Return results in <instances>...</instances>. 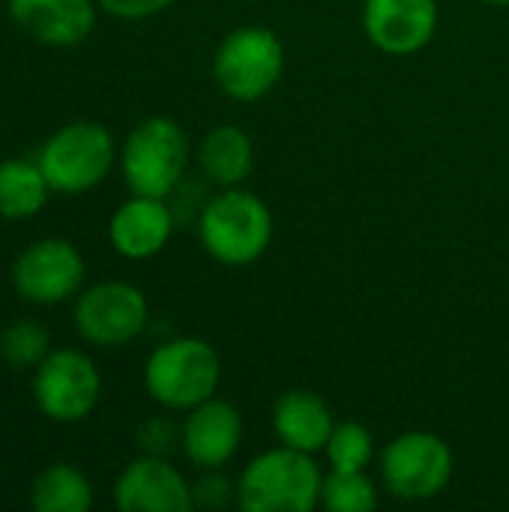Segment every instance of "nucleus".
<instances>
[{"mask_svg": "<svg viewBox=\"0 0 509 512\" xmlns=\"http://www.w3.org/2000/svg\"><path fill=\"white\" fill-rule=\"evenodd\" d=\"M174 234V216L165 198L132 195L123 201L108 222V240L117 255L129 261H147L159 255Z\"/></svg>", "mask_w": 509, "mask_h": 512, "instance_id": "2eb2a0df", "label": "nucleus"}, {"mask_svg": "<svg viewBox=\"0 0 509 512\" xmlns=\"http://www.w3.org/2000/svg\"><path fill=\"white\" fill-rule=\"evenodd\" d=\"M198 237L210 258L228 267H243L267 252L273 240V216L255 192L231 186L213 195L201 210Z\"/></svg>", "mask_w": 509, "mask_h": 512, "instance_id": "f257e3e1", "label": "nucleus"}, {"mask_svg": "<svg viewBox=\"0 0 509 512\" xmlns=\"http://www.w3.org/2000/svg\"><path fill=\"white\" fill-rule=\"evenodd\" d=\"M243 441V417L240 411L225 399H207L195 405L180 429L183 453L192 465L204 471H219L228 465Z\"/></svg>", "mask_w": 509, "mask_h": 512, "instance_id": "ddd939ff", "label": "nucleus"}, {"mask_svg": "<svg viewBox=\"0 0 509 512\" xmlns=\"http://www.w3.org/2000/svg\"><path fill=\"white\" fill-rule=\"evenodd\" d=\"M273 429L282 447L315 456L327 447L336 429V420L321 396L309 390H291L279 396L273 408Z\"/></svg>", "mask_w": 509, "mask_h": 512, "instance_id": "dca6fc26", "label": "nucleus"}, {"mask_svg": "<svg viewBox=\"0 0 509 512\" xmlns=\"http://www.w3.org/2000/svg\"><path fill=\"white\" fill-rule=\"evenodd\" d=\"M36 512H87L93 507V483L75 465H48L30 486Z\"/></svg>", "mask_w": 509, "mask_h": 512, "instance_id": "6ab92c4d", "label": "nucleus"}, {"mask_svg": "<svg viewBox=\"0 0 509 512\" xmlns=\"http://www.w3.org/2000/svg\"><path fill=\"white\" fill-rule=\"evenodd\" d=\"M114 504L123 512H189L195 498L186 477L165 456L144 453L120 471Z\"/></svg>", "mask_w": 509, "mask_h": 512, "instance_id": "9b49d317", "label": "nucleus"}, {"mask_svg": "<svg viewBox=\"0 0 509 512\" xmlns=\"http://www.w3.org/2000/svg\"><path fill=\"white\" fill-rule=\"evenodd\" d=\"M117 147L102 123L75 120L60 126L39 150L36 162L60 195H81L96 189L114 168Z\"/></svg>", "mask_w": 509, "mask_h": 512, "instance_id": "20e7f679", "label": "nucleus"}, {"mask_svg": "<svg viewBox=\"0 0 509 512\" xmlns=\"http://www.w3.org/2000/svg\"><path fill=\"white\" fill-rule=\"evenodd\" d=\"M324 453L330 471H366L375 456V441L372 432L360 423H336Z\"/></svg>", "mask_w": 509, "mask_h": 512, "instance_id": "4be33fe9", "label": "nucleus"}, {"mask_svg": "<svg viewBox=\"0 0 509 512\" xmlns=\"http://www.w3.org/2000/svg\"><path fill=\"white\" fill-rule=\"evenodd\" d=\"M9 18L36 42L72 48L96 27V0H6Z\"/></svg>", "mask_w": 509, "mask_h": 512, "instance_id": "4468645a", "label": "nucleus"}, {"mask_svg": "<svg viewBox=\"0 0 509 512\" xmlns=\"http://www.w3.org/2000/svg\"><path fill=\"white\" fill-rule=\"evenodd\" d=\"M252 162H255L252 138L231 123L210 129L198 147V165L204 177L222 189L243 186V180L252 174Z\"/></svg>", "mask_w": 509, "mask_h": 512, "instance_id": "f3484780", "label": "nucleus"}, {"mask_svg": "<svg viewBox=\"0 0 509 512\" xmlns=\"http://www.w3.org/2000/svg\"><path fill=\"white\" fill-rule=\"evenodd\" d=\"M150 321L147 297L129 282H96L75 300V330L96 348L135 342Z\"/></svg>", "mask_w": 509, "mask_h": 512, "instance_id": "1a4fd4ad", "label": "nucleus"}, {"mask_svg": "<svg viewBox=\"0 0 509 512\" xmlns=\"http://www.w3.org/2000/svg\"><path fill=\"white\" fill-rule=\"evenodd\" d=\"M102 396L96 363L75 348L51 351L33 372V399L54 423H81Z\"/></svg>", "mask_w": 509, "mask_h": 512, "instance_id": "0eeeda50", "label": "nucleus"}, {"mask_svg": "<svg viewBox=\"0 0 509 512\" xmlns=\"http://www.w3.org/2000/svg\"><path fill=\"white\" fill-rule=\"evenodd\" d=\"M363 27L375 48L393 57H408L426 48L438 30L435 0H366Z\"/></svg>", "mask_w": 509, "mask_h": 512, "instance_id": "f8f14e48", "label": "nucleus"}, {"mask_svg": "<svg viewBox=\"0 0 509 512\" xmlns=\"http://www.w3.org/2000/svg\"><path fill=\"white\" fill-rule=\"evenodd\" d=\"M489 3H498V6H507L509 0H489Z\"/></svg>", "mask_w": 509, "mask_h": 512, "instance_id": "b1692460", "label": "nucleus"}, {"mask_svg": "<svg viewBox=\"0 0 509 512\" xmlns=\"http://www.w3.org/2000/svg\"><path fill=\"white\" fill-rule=\"evenodd\" d=\"M87 264L75 243L48 237L30 243L12 264L15 291L36 306H57L75 297L84 285Z\"/></svg>", "mask_w": 509, "mask_h": 512, "instance_id": "9d476101", "label": "nucleus"}, {"mask_svg": "<svg viewBox=\"0 0 509 512\" xmlns=\"http://www.w3.org/2000/svg\"><path fill=\"white\" fill-rule=\"evenodd\" d=\"M321 504L333 512H372L378 507V489L366 471H330L324 477Z\"/></svg>", "mask_w": 509, "mask_h": 512, "instance_id": "aec40b11", "label": "nucleus"}, {"mask_svg": "<svg viewBox=\"0 0 509 512\" xmlns=\"http://www.w3.org/2000/svg\"><path fill=\"white\" fill-rule=\"evenodd\" d=\"M51 354V336L42 324L24 318L3 330L0 336V357L12 369H36Z\"/></svg>", "mask_w": 509, "mask_h": 512, "instance_id": "412c9836", "label": "nucleus"}, {"mask_svg": "<svg viewBox=\"0 0 509 512\" xmlns=\"http://www.w3.org/2000/svg\"><path fill=\"white\" fill-rule=\"evenodd\" d=\"M51 186L30 159H3L0 162V216L3 219H30L48 204Z\"/></svg>", "mask_w": 509, "mask_h": 512, "instance_id": "a211bd4d", "label": "nucleus"}, {"mask_svg": "<svg viewBox=\"0 0 509 512\" xmlns=\"http://www.w3.org/2000/svg\"><path fill=\"white\" fill-rule=\"evenodd\" d=\"M381 474L396 498L429 501L453 480V450L435 432H402L387 444Z\"/></svg>", "mask_w": 509, "mask_h": 512, "instance_id": "6e6552de", "label": "nucleus"}, {"mask_svg": "<svg viewBox=\"0 0 509 512\" xmlns=\"http://www.w3.org/2000/svg\"><path fill=\"white\" fill-rule=\"evenodd\" d=\"M96 3H99V9H105V12L114 15V18L141 21V18H150V15L165 12V9L174 6L177 0H96Z\"/></svg>", "mask_w": 509, "mask_h": 512, "instance_id": "5701e85b", "label": "nucleus"}, {"mask_svg": "<svg viewBox=\"0 0 509 512\" xmlns=\"http://www.w3.org/2000/svg\"><path fill=\"white\" fill-rule=\"evenodd\" d=\"M324 474L309 453L279 447L255 456L237 483V504L246 512H309L321 504Z\"/></svg>", "mask_w": 509, "mask_h": 512, "instance_id": "f03ea898", "label": "nucleus"}, {"mask_svg": "<svg viewBox=\"0 0 509 512\" xmlns=\"http://www.w3.org/2000/svg\"><path fill=\"white\" fill-rule=\"evenodd\" d=\"M189 165V138L171 117L141 120L123 144L120 168L132 195L168 198Z\"/></svg>", "mask_w": 509, "mask_h": 512, "instance_id": "39448f33", "label": "nucleus"}, {"mask_svg": "<svg viewBox=\"0 0 509 512\" xmlns=\"http://www.w3.org/2000/svg\"><path fill=\"white\" fill-rule=\"evenodd\" d=\"M285 69L282 39L270 27H237L213 54V78L225 96L255 102L267 96Z\"/></svg>", "mask_w": 509, "mask_h": 512, "instance_id": "423d86ee", "label": "nucleus"}, {"mask_svg": "<svg viewBox=\"0 0 509 512\" xmlns=\"http://www.w3.org/2000/svg\"><path fill=\"white\" fill-rule=\"evenodd\" d=\"M222 360L216 348L195 336L162 342L144 366V387L153 402L168 411H192L216 396Z\"/></svg>", "mask_w": 509, "mask_h": 512, "instance_id": "7ed1b4c3", "label": "nucleus"}]
</instances>
